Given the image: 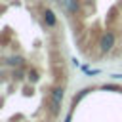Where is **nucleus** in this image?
Returning <instances> with one entry per match:
<instances>
[{"instance_id": "nucleus-1", "label": "nucleus", "mask_w": 122, "mask_h": 122, "mask_svg": "<svg viewBox=\"0 0 122 122\" xmlns=\"http://www.w3.org/2000/svg\"><path fill=\"white\" fill-rule=\"evenodd\" d=\"M65 29L53 0H0V67L36 69L65 86Z\"/></svg>"}, {"instance_id": "nucleus-2", "label": "nucleus", "mask_w": 122, "mask_h": 122, "mask_svg": "<svg viewBox=\"0 0 122 122\" xmlns=\"http://www.w3.org/2000/svg\"><path fill=\"white\" fill-rule=\"evenodd\" d=\"M71 40L90 61H122V0H53Z\"/></svg>"}]
</instances>
